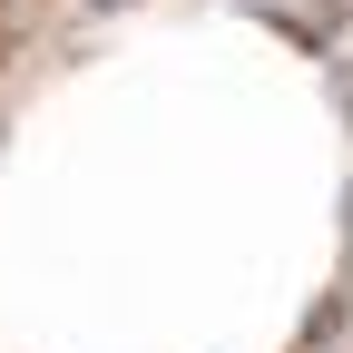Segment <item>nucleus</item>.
<instances>
[{
    "label": "nucleus",
    "mask_w": 353,
    "mask_h": 353,
    "mask_svg": "<svg viewBox=\"0 0 353 353\" xmlns=\"http://www.w3.org/2000/svg\"><path fill=\"white\" fill-rule=\"evenodd\" d=\"M50 10L59 0H0V88H10V69L30 59V39L50 30Z\"/></svg>",
    "instance_id": "1"
},
{
    "label": "nucleus",
    "mask_w": 353,
    "mask_h": 353,
    "mask_svg": "<svg viewBox=\"0 0 353 353\" xmlns=\"http://www.w3.org/2000/svg\"><path fill=\"white\" fill-rule=\"evenodd\" d=\"M343 353H353V343H343Z\"/></svg>",
    "instance_id": "2"
}]
</instances>
